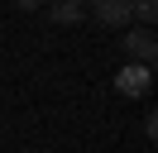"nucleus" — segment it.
I'll return each instance as SVG.
<instances>
[{
    "label": "nucleus",
    "instance_id": "obj_6",
    "mask_svg": "<svg viewBox=\"0 0 158 153\" xmlns=\"http://www.w3.org/2000/svg\"><path fill=\"white\" fill-rule=\"evenodd\" d=\"M72 5H77V0H72Z\"/></svg>",
    "mask_w": 158,
    "mask_h": 153
},
{
    "label": "nucleus",
    "instance_id": "obj_5",
    "mask_svg": "<svg viewBox=\"0 0 158 153\" xmlns=\"http://www.w3.org/2000/svg\"><path fill=\"white\" fill-rule=\"evenodd\" d=\"M15 5H19V10H39L43 0H15Z\"/></svg>",
    "mask_w": 158,
    "mask_h": 153
},
{
    "label": "nucleus",
    "instance_id": "obj_3",
    "mask_svg": "<svg viewBox=\"0 0 158 153\" xmlns=\"http://www.w3.org/2000/svg\"><path fill=\"white\" fill-rule=\"evenodd\" d=\"M91 14L101 19L106 29H120V24H129V0H91Z\"/></svg>",
    "mask_w": 158,
    "mask_h": 153
},
{
    "label": "nucleus",
    "instance_id": "obj_1",
    "mask_svg": "<svg viewBox=\"0 0 158 153\" xmlns=\"http://www.w3.org/2000/svg\"><path fill=\"white\" fill-rule=\"evenodd\" d=\"M120 43H125V57H134L139 67H148V62H153V53H158V43H153V29H129Z\"/></svg>",
    "mask_w": 158,
    "mask_h": 153
},
{
    "label": "nucleus",
    "instance_id": "obj_2",
    "mask_svg": "<svg viewBox=\"0 0 158 153\" xmlns=\"http://www.w3.org/2000/svg\"><path fill=\"white\" fill-rule=\"evenodd\" d=\"M148 86H153V72L139 67V62H125V67H120V76H115V91H120V96H144Z\"/></svg>",
    "mask_w": 158,
    "mask_h": 153
},
{
    "label": "nucleus",
    "instance_id": "obj_4",
    "mask_svg": "<svg viewBox=\"0 0 158 153\" xmlns=\"http://www.w3.org/2000/svg\"><path fill=\"white\" fill-rule=\"evenodd\" d=\"M53 14H58L62 24H72V19H81V5H72V0H62V5L53 10Z\"/></svg>",
    "mask_w": 158,
    "mask_h": 153
}]
</instances>
